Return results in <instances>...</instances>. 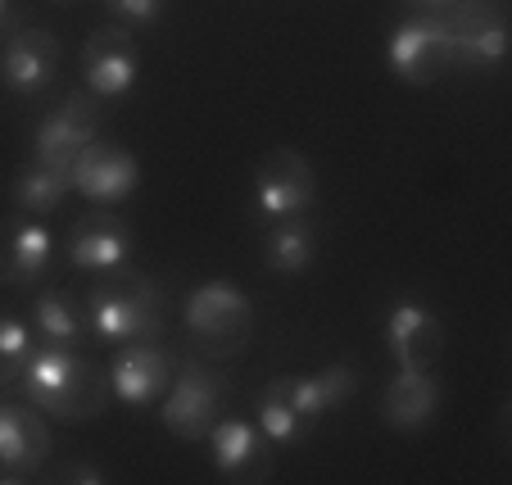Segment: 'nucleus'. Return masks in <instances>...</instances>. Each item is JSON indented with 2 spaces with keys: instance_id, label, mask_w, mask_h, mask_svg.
Segmentation results:
<instances>
[{
  "instance_id": "1",
  "label": "nucleus",
  "mask_w": 512,
  "mask_h": 485,
  "mask_svg": "<svg viewBox=\"0 0 512 485\" xmlns=\"http://www.w3.org/2000/svg\"><path fill=\"white\" fill-rule=\"evenodd\" d=\"M14 386L23 390V399L32 408H41V413H50L59 422H87L96 413H105V404L114 399L109 372H100L91 359H82L78 345H59V340L32 345Z\"/></svg>"
},
{
  "instance_id": "2",
  "label": "nucleus",
  "mask_w": 512,
  "mask_h": 485,
  "mask_svg": "<svg viewBox=\"0 0 512 485\" xmlns=\"http://www.w3.org/2000/svg\"><path fill=\"white\" fill-rule=\"evenodd\" d=\"M82 318H87V331L96 340H109V345H127V340H155L159 327H164V295L159 286L145 277V272L123 268L100 272V282L87 291V304H82Z\"/></svg>"
},
{
  "instance_id": "3",
  "label": "nucleus",
  "mask_w": 512,
  "mask_h": 485,
  "mask_svg": "<svg viewBox=\"0 0 512 485\" xmlns=\"http://www.w3.org/2000/svg\"><path fill=\"white\" fill-rule=\"evenodd\" d=\"M186 331L209 359H236L250 345L254 304L236 282H204L186 300Z\"/></svg>"
},
{
  "instance_id": "4",
  "label": "nucleus",
  "mask_w": 512,
  "mask_h": 485,
  "mask_svg": "<svg viewBox=\"0 0 512 485\" xmlns=\"http://www.w3.org/2000/svg\"><path fill=\"white\" fill-rule=\"evenodd\" d=\"M313 200H318V173L300 150L277 146L254 164V214H263L268 223L304 218Z\"/></svg>"
},
{
  "instance_id": "5",
  "label": "nucleus",
  "mask_w": 512,
  "mask_h": 485,
  "mask_svg": "<svg viewBox=\"0 0 512 485\" xmlns=\"http://www.w3.org/2000/svg\"><path fill=\"white\" fill-rule=\"evenodd\" d=\"M223 399H227V377L213 372L209 363H186L177 372V381H168L164 390V427L177 440H204L213 431V422L223 418Z\"/></svg>"
},
{
  "instance_id": "6",
  "label": "nucleus",
  "mask_w": 512,
  "mask_h": 485,
  "mask_svg": "<svg viewBox=\"0 0 512 485\" xmlns=\"http://www.w3.org/2000/svg\"><path fill=\"white\" fill-rule=\"evenodd\" d=\"M100 118L105 114H100L96 91H73V96H64V105L50 109V114L37 123V136H32L37 164L68 173L73 159L82 155V146H91L100 136Z\"/></svg>"
},
{
  "instance_id": "7",
  "label": "nucleus",
  "mask_w": 512,
  "mask_h": 485,
  "mask_svg": "<svg viewBox=\"0 0 512 485\" xmlns=\"http://www.w3.org/2000/svg\"><path fill=\"white\" fill-rule=\"evenodd\" d=\"M390 68L408 87H431L454 68V41L445 19H408L390 32Z\"/></svg>"
},
{
  "instance_id": "8",
  "label": "nucleus",
  "mask_w": 512,
  "mask_h": 485,
  "mask_svg": "<svg viewBox=\"0 0 512 485\" xmlns=\"http://www.w3.org/2000/svg\"><path fill=\"white\" fill-rule=\"evenodd\" d=\"M136 73H141V46H136V32L127 23H109V28L91 32L82 46L87 91H96L100 100L127 96L136 87Z\"/></svg>"
},
{
  "instance_id": "9",
  "label": "nucleus",
  "mask_w": 512,
  "mask_h": 485,
  "mask_svg": "<svg viewBox=\"0 0 512 485\" xmlns=\"http://www.w3.org/2000/svg\"><path fill=\"white\" fill-rule=\"evenodd\" d=\"M449 41H454V64L467 68H499L508 55V14L494 0L454 5L449 10Z\"/></svg>"
},
{
  "instance_id": "10",
  "label": "nucleus",
  "mask_w": 512,
  "mask_h": 485,
  "mask_svg": "<svg viewBox=\"0 0 512 485\" xmlns=\"http://www.w3.org/2000/svg\"><path fill=\"white\" fill-rule=\"evenodd\" d=\"M50 458V431L41 408L0 395V481H32Z\"/></svg>"
},
{
  "instance_id": "11",
  "label": "nucleus",
  "mask_w": 512,
  "mask_h": 485,
  "mask_svg": "<svg viewBox=\"0 0 512 485\" xmlns=\"http://www.w3.org/2000/svg\"><path fill=\"white\" fill-rule=\"evenodd\" d=\"M68 182H73L78 195H87V200H96V204H123L127 195L141 186V164H136L123 146L96 136V141L82 146V155L73 159Z\"/></svg>"
},
{
  "instance_id": "12",
  "label": "nucleus",
  "mask_w": 512,
  "mask_h": 485,
  "mask_svg": "<svg viewBox=\"0 0 512 485\" xmlns=\"http://www.w3.org/2000/svg\"><path fill=\"white\" fill-rule=\"evenodd\" d=\"M204 440H209L213 467H218L223 481H236V485L272 481V445L259 427L236 422V418H218Z\"/></svg>"
},
{
  "instance_id": "13",
  "label": "nucleus",
  "mask_w": 512,
  "mask_h": 485,
  "mask_svg": "<svg viewBox=\"0 0 512 485\" xmlns=\"http://www.w3.org/2000/svg\"><path fill=\"white\" fill-rule=\"evenodd\" d=\"M168 381H173V354L159 350L155 340H127V350L109 363V390L127 408H145L164 399Z\"/></svg>"
},
{
  "instance_id": "14",
  "label": "nucleus",
  "mask_w": 512,
  "mask_h": 485,
  "mask_svg": "<svg viewBox=\"0 0 512 485\" xmlns=\"http://www.w3.org/2000/svg\"><path fill=\"white\" fill-rule=\"evenodd\" d=\"M59 73V37L50 28H19L5 41V55H0V78L14 96L32 100L55 82Z\"/></svg>"
},
{
  "instance_id": "15",
  "label": "nucleus",
  "mask_w": 512,
  "mask_h": 485,
  "mask_svg": "<svg viewBox=\"0 0 512 485\" xmlns=\"http://www.w3.org/2000/svg\"><path fill=\"white\" fill-rule=\"evenodd\" d=\"M132 227L114 214H87L68 232V263L78 272H114L132 259Z\"/></svg>"
},
{
  "instance_id": "16",
  "label": "nucleus",
  "mask_w": 512,
  "mask_h": 485,
  "mask_svg": "<svg viewBox=\"0 0 512 485\" xmlns=\"http://www.w3.org/2000/svg\"><path fill=\"white\" fill-rule=\"evenodd\" d=\"M386 345L399 368H435L445 354V327L422 304H399V309H390Z\"/></svg>"
},
{
  "instance_id": "17",
  "label": "nucleus",
  "mask_w": 512,
  "mask_h": 485,
  "mask_svg": "<svg viewBox=\"0 0 512 485\" xmlns=\"http://www.w3.org/2000/svg\"><path fill=\"white\" fill-rule=\"evenodd\" d=\"M55 241L41 223L28 218H0V282L10 286H32L46 277Z\"/></svg>"
},
{
  "instance_id": "18",
  "label": "nucleus",
  "mask_w": 512,
  "mask_h": 485,
  "mask_svg": "<svg viewBox=\"0 0 512 485\" xmlns=\"http://www.w3.org/2000/svg\"><path fill=\"white\" fill-rule=\"evenodd\" d=\"M440 399L445 395H440V381L431 377V368H399L381 395V418L395 431H422L440 413Z\"/></svg>"
},
{
  "instance_id": "19",
  "label": "nucleus",
  "mask_w": 512,
  "mask_h": 485,
  "mask_svg": "<svg viewBox=\"0 0 512 485\" xmlns=\"http://www.w3.org/2000/svg\"><path fill=\"white\" fill-rule=\"evenodd\" d=\"M277 386L290 395V404L300 408V418L318 422L322 413H336V408H345L349 399L358 395L363 377H358L349 363H331V368L309 372V377H277Z\"/></svg>"
},
{
  "instance_id": "20",
  "label": "nucleus",
  "mask_w": 512,
  "mask_h": 485,
  "mask_svg": "<svg viewBox=\"0 0 512 485\" xmlns=\"http://www.w3.org/2000/svg\"><path fill=\"white\" fill-rule=\"evenodd\" d=\"M68 191H73L68 173H59V168H46V164H28V168H23V173L10 182L14 209H19V214H32V218L55 214L59 204H64Z\"/></svg>"
},
{
  "instance_id": "21",
  "label": "nucleus",
  "mask_w": 512,
  "mask_h": 485,
  "mask_svg": "<svg viewBox=\"0 0 512 485\" xmlns=\"http://www.w3.org/2000/svg\"><path fill=\"white\" fill-rule=\"evenodd\" d=\"M263 259H268L272 272L295 277V272H304L318 259V236H313V227L304 218H277L268 232V254Z\"/></svg>"
},
{
  "instance_id": "22",
  "label": "nucleus",
  "mask_w": 512,
  "mask_h": 485,
  "mask_svg": "<svg viewBox=\"0 0 512 485\" xmlns=\"http://www.w3.org/2000/svg\"><path fill=\"white\" fill-rule=\"evenodd\" d=\"M259 431L272 440V445H300V440L313 431V422L300 418V408L290 404V395L272 381V386L259 395Z\"/></svg>"
},
{
  "instance_id": "23",
  "label": "nucleus",
  "mask_w": 512,
  "mask_h": 485,
  "mask_svg": "<svg viewBox=\"0 0 512 485\" xmlns=\"http://www.w3.org/2000/svg\"><path fill=\"white\" fill-rule=\"evenodd\" d=\"M32 322H37L41 336L59 340V345H82V336H87V318L78 313V304L68 300V295H59V291L37 295V304H32Z\"/></svg>"
},
{
  "instance_id": "24",
  "label": "nucleus",
  "mask_w": 512,
  "mask_h": 485,
  "mask_svg": "<svg viewBox=\"0 0 512 485\" xmlns=\"http://www.w3.org/2000/svg\"><path fill=\"white\" fill-rule=\"evenodd\" d=\"M28 354H32V331L23 327L19 318H5V313H0V390L19 381Z\"/></svg>"
},
{
  "instance_id": "25",
  "label": "nucleus",
  "mask_w": 512,
  "mask_h": 485,
  "mask_svg": "<svg viewBox=\"0 0 512 485\" xmlns=\"http://www.w3.org/2000/svg\"><path fill=\"white\" fill-rule=\"evenodd\" d=\"M109 14L114 19H123L127 28H141V23H159V14H164V0H105Z\"/></svg>"
},
{
  "instance_id": "26",
  "label": "nucleus",
  "mask_w": 512,
  "mask_h": 485,
  "mask_svg": "<svg viewBox=\"0 0 512 485\" xmlns=\"http://www.w3.org/2000/svg\"><path fill=\"white\" fill-rule=\"evenodd\" d=\"M55 481H91V485H100L105 481V472H100V467H91V463H68V467H59L55 472Z\"/></svg>"
},
{
  "instance_id": "27",
  "label": "nucleus",
  "mask_w": 512,
  "mask_h": 485,
  "mask_svg": "<svg viewBox=\"0 0 512 485\" xmlns=\"http://www.w3.org/2000/svg\"><path fill=\"white\" fill-rule=\"evenodd\" d=\"M413 5H422V10H454V5H463V0H413Z\"/></svg>"
},
{
  "instance_id": "28",
  "label": "nucleus",
  "mask_w": 512,
  "mask_h": 485,
  "mask_svg": "<svg viewBox=\"0 0 512 485\" xmlns=\"http://www.w3.org/2000/svg\"><path fill=\"white\" fill-rule=\"evenodd\" d=\"M10 23V0H0V28Z\"/></svg>"
},
{
  "instance_id": "29",
  "label": "nucleus",
  "mask_w": 512,
  "mask_h": 485,
  "mask_svg": "<svg viewBox=\"0 0 512 485\" xmlns=\"http://www.w3.org/2000/svg\"><path fill=\"white\" fill-rule=\"evenodd\" d=\"M50 5H73V0H50Z\"/></svg>"
}]
</instances>
